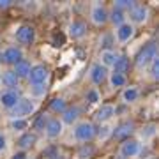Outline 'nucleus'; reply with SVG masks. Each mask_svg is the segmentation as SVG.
I'll use <instances>...</instances> for the list:
<instances>
[{"label":"nucleus","mask_w":159,"mask_h":159,"mask_svg":"<svg viewBox=\"0 0 159 159\" xmlns=\"http://www.w3.org/2000/svg\"><path fill=\"white\" fill-rule=\"evenodd\" d=\"M154 58H157V43L150 41V43H147L142 50L138 51L136 58H134V64H136L138 69H147L152 64Z\"/></svg>","instance_id":"3"},{"label":"nucleus","mask_w":159,"mask_h":159,"mask_svg":"<svg viewBox=\"0 0 159 159\" xmlns=\"http://www.w3.org/2000/svg\"><path fill=\"white\" fill-rule=\"evenodd\" d=\"M50 110L53 113L62 115L64 111L67 110V102H66L64 97H55V99H51V102H50Z\"/></svg>","instance_id":"27"},{"label":"nucleus","mask_w":159,"mask_h":159,"mask_svg":"<svg viewBox=\"0 0 159 159\" xmlns=\"http://www.w3.org/2000/svg\"><path fill=\"white\" fill-rule=\"evenodd\" d=\"M125 18H127V23H131V25L136 29L138 25H145V23L148 21V18H150V11H148L147 6L136 4V6L125 14Z\"/></svg>","instance_id":"4"},{"label":"nucleus","mask_w":159,"mask_h":159,"mask_svg":"<svg viewBox=\"0 0 159 159\" xmlns=\"http://www.w3.org/2000/svg\"><path fill=\"white\" fill-rule=\"evenodd\" d=\"M11 159H27V154L25 152H18V154H14Z\"/></svg>","instance_id":"39"},{"label":"nucleus","mask_w":159,"mask_h":159,"mask_svg":"<svg viewBox=\"0 0 159 159\" xmlns=\"http://www.w3.org/2000/svg\"><path fill=\"white\" fill-rule=\"evenodd\" d=\"M0 80H2V71H0Z\"/></svg>","instance_id":"41"},{"label":"nucleus","mask_w":159,"mask_h":159,"mask_svg":"<svg viewBox=\"0 0 159 159\" xmlns=\"http://www.w3.org/2000/svg\"><path fill=\"white\" fill-rule=\"evenodd\" d=\"M115 71V73H120V74H125L129 73L131 69V60L127 55H119V58H117V62L113 64V67H111Z\"/></svg>","instance_id":"24"},{"label":"nucleus","mask_w":159,"mask_h":159,"mask_svg":"<svg viewBox=\"0 0 159 159\" xmlns=\"http://www.w3.org/2000/svg\"><path fill=\"white\" fill-rule=\"evenodd\" d=\"M11 6H12L11 0H0V11H6V9H9Z\"/></svg>","instance_id":"38"},{"label":"nucleus","mask_w":159,"mask_h":159,"mask_svg":"<svg viewBox=\"0 0 159 159\" xmlns=\"http://www.w3.org/2000/svg\"><path fill=\"white\" fill-rule=\"evenodd\" d=\"M73 138L78 143H89L96 138V125L90 120H78L73 125Z\"/></svg>","instance_id":"2"},{"label":"nucleus","mask_w":159,"mask_h":159,"mask_svg":"<svg viewBox=\"0 0 159 159\" xmlns=\"http://www.w3.org/2000/svg\"><path fill=\"white\" fill-rule=\"evenodd\" d=\"M30 69H32V62L27 60V58H23L21 62H18L16 66H12V73L16 74L20 80H23V78H29Z\"/></svg>","instance_id":"22"},{"label":"nucleus","mask_w":159,"mask_h":159,"mask_svg":"<svg viewBox=\"0 0 159 159\" xmlns=\"http://www.w3.org/2000/svg\"><path fill=\"white\" fill-rule=\"evenodd\" d=\"M0 55H2V62L7 66H16L18 62H21L25 58V53L20 46H7Z\"/></svg>","instance_id":"10"},{"label":"nucleus","mask_w":159,"mask_h":159,"mask_svg":"<svg viewBox=\"0 0 159 159\" xmlns=\"http://www.w3.org/2000/svg\"><path fill=\"white\" fill-rule=\"evenodd\" d=\"M80 115H81V110L78 106H71V108L67 106V110L62 113V119L60 120H62L64 125H74L80 120Z\"/></svg>","instance_id":"21"},{"label":"nucleus","mask_w":159,"mask_h":159,"mask_svg":"<svg viewBox=\"0 0 159 159\" xmlns=\"http://www.w3.org/2000/svg\"><path fill=\"white\" fill-rule=\"evenodd\" d=\"M136 34V29L131 25V23H122L119 27H115V32H113V37H115V43H119V44H125V43H129L133 37Z\"/></svg>","instance_id":"9"},{"label":"nucleus","mask_w":159,"mask_h":159,"mask_svg":"<svg viewBox=\"0 0 159 159\" xmlns=\"http://www.w3.org/2000/svg\"><path fill=\"white\" fill-rule=\"evenodd\" d=\"M0 66H2V55H0Z\"/></svg>","instance_id":"40"},{"label":"nucleus","mask_w":159,"mask_h":159,"mask_svg":"<svg viewBox=\"0 0 159 159\" xmlns=\"http://www.w3.org/2000/svg\"><path fill=\"white\" fill-rule=\"evenodd\" d=\"M108 21L113 23V27H119L127 21V18H125V12L119 11V9H111V11H108Z\"/></svg>","instance_id":"26"},{"label":"nucleus","mask_w":159,"mask_h":159,"mask_svg":"<svg viewBox=\"0 0 159 159\" xmlns=\"http://www.w3.org/2000/svg\"><path fill=\"white\" fill-rule=\"evenodd\" d=\"M134 6H136V2H133V0H115L113 2V9H119V11L125 12V14Z\"/></svg>","instance_id":"30"},{"label":"nucleus","mask_w":159,"mask_h":159,"mask_svg":"<svg viewBox=\"0 0 159 159\" xmlns=\"http://www.w3.org/2000/svg\"><path fill=\"white\" fill-rule=\"evenodd\" d=\"M148 73H150V78L152 80H157L159 76V58H154L152 64L148 66Z\"/></svg>","instance_id":"35"},{"label":"nucleus","mask_w":159,"mask_h":159,"mask_svg":"<svg viewBox=\"0 0 159 159\" xmlns=\"http://www.w3.org/2000/svg\"><path fill=\"white\" fill-rule=\"evenodd\" d=\"M120 99L124 104H134V102L140 99V89L134 85H129V87H124V90L120 94Z\"/></svg>","instance_id":"20"},{"label":"nucleus","mask_w":159,"mask_h":159,"mask_svg":"<svg viewBox=\"0 0 159 159\" xmlns=\"http://www.w3.org/2000/svg\"><path fill=\"white\" fill-rule=\"evenodd\" d=\"M37 111V101L30 99V97H20V101L16 102V106L9 111V119H27L30 115H34Z\"/></svg>","instance_id":"1"},{"label":"nucleus","mask_w":159,"mask_h":159,"mask_svg":"<svg viewBox=\"0 0 159 159\" xmlns=\"http://www.w3.org/2000/svg\"><path fill=\"white\" fill-rule=\"evenodd\" d=\"M115 115H117L115 104H101V108L96 111V120L99 124H108L110 120L115 119Z\"/></svg>","instance_id":"14"},{"label":"nucleus","mask_w":159,"mask_h":159,"mask_svg":"<svg viewBox=\"0 0 159 159\" xmlns=\"http://www.w3.org/2000/svg\"><path fill=\"white\" fill-rule=\"evenodd\" d=\"M99 44L102 46V50H113V44H115L113 34H102L101 39H99Z\"/></svg>","instance_id":"32"},{"label":"nucleus","mask_w":159,"mask_h":159,"mask_svg":"<svg viewBox=\"0 0 159 159\" xmlns=\"http://www.w3.org/2000/svg\"><path fill=\"white\" fill-rule=\"evenodd\" d=\"M7 145H9V143H7V136L4 133H0V154L7 150Z\"/></svg>","instance_id":"37"},{"label":"nucleus","mask_w":159,"mask_h":159,"mask_svg":"<svg viewBox=\"0 0 159 159\" xmlns=\"http://www.w3.org/2000/svg\"><path fill=\"white\" fill-rule=\"evenodd\" d=\"M9 129L12 133H25L29 131V120L27 119H9Z\"/></svg>","instance_id":"25"},{"label":"nucleus","mask_w":159,"mask_h":159,"mask_svg":"<svg viewBox=\"0 0 159 159\" xmlns=\"http://www.w3.org/2000/svg\"><path fill=\"white\" fill-rule=\"evenodd\" d=\"M67 34L71 39L78 41V39H83L87 34H89V27L83 20H74V21L69 23V29H67Z\"/></svg>","instance_id":"12"},{"label":"nucleus","mask_w":159,"mask_h":159,"mask_svg":"<svg viewBox=\"0 0 159 159\" xmlns=\"http://www.w3.org/2000/svg\"><path fill=\"white\" fill-rule=\"evenodd\" d=\"M111 131H113V127H110V125L102 124L101 127H99V133H96V136L99 138V142H104V140H106V138L111 134Z\"/></svg>","instance_id":"34"},{"label":"nucleus","mask_w":159,"mask_h":159,"mask_svg":"<svg viewBox=\"0 0 159 159\" xmlns=\"http://www.w3.org/2000/svg\"><path fill=\"white\" fill-rule=\"evenodd\" d=\"M27 80H29L30 85H46L50 80V69L44 64H35V66H32Z\"/></svg>","instance_id":"7"},{"label":"nucleus","mask_w":159,"mask_h":159,"mask_svg":"<svg viewBox=\"0 0 159 159\" xmlns=\"http://www.w3.org/2000/svg\"><path fill=\"white\" fill-rule=\"evenodd\" d=\"M90 21L96 27H102L108 23V9L101 2H94L90 6Z\"/></svg>","instance_id":"8"},{"label":"nucleus","mask_w":159,"mask_h":159,"mask_svg":"<svg viewBox=\"0 0 159 159\" xmlns=\"http://www.w3.org/2000/svg\"><path fill=\"white\" fill-rule=\"evenodd\" d=\"M94 154V148L92 147H83L81 148V152H80V159H90V156Z\"/></svg>","instance_id":"36"},{"label":"nucleus","mask_w":159,"mask_h":159,"mask_svg":"<svg viewBox=\"0 0 159 159\" xmlns=\"http://www.w3.org/2000/svg\"><path fill=\"white\" fill-rule=\"evenodd\" d=\"M14 39L23 46H30L34 44L35 39H37V32L32 25H20L16 30H14Z\"/></svg>","instance_id":"6"},{"label":"nucleus","mask_w":159,"mask_h":159,"mask_svg":"<svg viewBox=\"0 0 159 159\" xmlns=\"http://www.w3.org/2000/svg\"><path fill=\"white\" fill-rule=\"evenodd\" d=\"M108 83L111 89H122V87L127 85V76L125 74H120V73H115V71H111V73H108Z\"/></svg>","instance_id":"23"},{"label":"nucleus","mask_w":159,"mask_h":159,"mask_svg":"<svg viewBox=\"0 0 159 159\" xmlns=\"http://www.w3.org/2000/svg\"><path fill=\"white\" fill-rule=\"evenodd\" d=\"M117 58H119V53L115 50H101L99 53V66H102L104 69H111L113 67V64L117 62Z\"/></svg>","instance_id":"19"},{"label":"nucleus","mask_w":159,"mask_h":159,"mask_svg":"<svg viewBox=\"0 0 159 159\" xmlns=\"http://www.w3.org/2000/svg\"><path fill=\"white\" fill-rule=\"evenodd\" d=\"M85 99L90 102V104H99V102H101V92L97 90L96 87H92V89H89V90H87Z\"/></svg>","instance_id":"31"},{"label":"nucleus","mask_w":159,"mask_h":159,"mask_svg":"<svg viewBox=\"0 0 159 159\" xmlns=\"http://www.w3.org/2000/svg\"><path fill=\"white\" fill-rule=\"evenodd\" d=\"M0 85L4 87V90H18L20 87V78L12 73V69L2 71V80H0Z\"/></svg>","instance_id":"16"},{"label":"nucleus","mask_w":159,"mask_h":159,"mask_svg":"<svg viewBox=\"0 0 159 159\" xmlns=\"http://www.w3.org/2000/svg\"><path fill=\"white\" fill-rule=\"evenodd\" d=\"M134 133V124L133 122H129V120H125V122H120L117 127H113V131H111V134H113L117 140H127V138L131 136Z\"/></svg>","instance_id":"17"},{"label":"nucleus","mask_w":159,"mask_h":159,"mask_svg":"<svg viewBox=\"0 0 159 159\" xmlns=\"http://www.w3.org/2000/svg\"><path fill=\"white\" fill-rule=\"evenodd\" d=\"M43 133H44V136L48 138V140H58V138L64 134L62 120L57 119V117H50V120H48V124H46Z\"/></svg>","instance_id":"11"},{"label":"nucleus","mask_w":159,"mask_h":159,"mask_svg":"<svg viewBox=\"0 0 159 159\" xmlns=\"http://www.w3.org/2000/svg\"><path fill=\"white\" fill-rule=\"evenodd\" d=\"M108 78V69H104L99 64H92L90 69H89V80H90L94 85H101L104 83Z\"/></svg>","instance_id":"15"},{"label":"nucleus","mask_w":159,"mask_h":159,"mask_svg":"<svg viewBox=\"0 0 159 159\" xmlns=\"http://www.w3.org/2000/svg\"><path fill=\"white\" fill-rule=\"evenodd\" d=\"M20 92L18 90H2L0 92V106L7 111H11L14 106H16V102L20 101Z\"/></svg>","instance_id":"13"},{"label":"nucleus","mask_w":159,"mask_h":159,"mask_svg":"<svg viewBox=\"0 0 159 159\" xmlns=\"http://www.w3.org/2000/svg\"><path fill=\"white\" fill-rule=\"evenodd\" d=\"M35 143H37V134H35L34 131H25V133H21L16 140V145L21 148V150H29V148L34 147Z\"/></svg>","instance_id":"18"},{"label":"nucleus","mask_w":159,"mask_h":159,"mask_svg":"<svg viewBox=\"0 0 159 159\" xmlns=\"http://www.w3.org/2000/svg\"><path fill=\"white\" fill-rule=\"evenodd\" d=\"M48 120H50V117L48 115H39L37 119L34 120V129H35V133H43L44 131V127H46V124H48Z\"/></svg>","instance_id":"33"},{"label":"nucleus","mask_w":159,"mask_h":159,"mask_svg":"<svg viewBox=\"0 0 159 159\" xmlns=\"http://www.w3.org/2000/svg\"><path fill=\"white\" fill-rule=\"evenodd\" d=\"M119 154H120V157H125V159L138 157L142 154V142L134 140V138H127V140H124V142L120 143Z\"/></svg>","instance_id":"5"},{"label":"nucleus","mask_w":159,"mask_h":159,"mask_svg":"<svg viewBox=\"0 0 159 159\" xmlns=\"http://www.w3.org/2000/svg\"><path fill=\"white\" fill-rule=\"evenodd\" d=\"M156 134H157V124H154V122L143 125L142 131H140V136H142L143 140H154Z\"/></svg>","instance_id":"28"},{"label":"nucleus","mask_w":159,"mask_h":159,"mask_svg":"<svg viewBox=\"0 0 159 159\" xmlns=\"http://www.w3.org/2000/svg\"><path fill=\"white\" fill-rule=\"evenodd\" d=\"M30 92V99H34V101H37V99H41V97L46 96V92H48V85H30L29 89Z\"/></svg>","instance_id":"29"}]
</instances>
